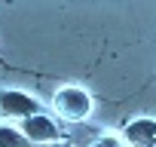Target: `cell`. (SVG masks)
<instances>
[{
    "instance_id": "obj_1",
    "label": "cell",
    "mask_w": 156,
    "mask_h": 147,
    "mask_svg": "<svg viewBox=\"0 0 156 147\" xmlns=\"http://www.w3.org/2000/svg\"><path fill=\"white\" fill-rule=\"evenodd\" d=\"M52 107L61 120L76 123V120H86L92 113V95L83 86H61L52 98Z\"/></svg>"
},
{
    "instance_id": "obj_2",
    "label": "cell",
    "mask_w": 156,
    "mask_h": 147,
    "mask_svg": "<svg viewBox=\"0 0 156 147\" xmlns=\"http://www.w3.org/2000/svg\"><path fill=\"white\" fill-rule=\"evenodd\" d=\"M19 132L25 135L28 144H55V141H61V126L46 113H34V117L22 120Z\"/></svg>"
},
{
    "instance_id": "obj_3",
    "label": "cell",
    "mask_w": 156,
    "mask_h": 147,
    "mask_svg": "<svg viewBox=\"0 0 156 147\" xmlns=\"http://www.w3.org/2000/svg\"><path fill=\"white\" fill-rule=\"evenodd\" d=\"M40 113V104L34 95L22 92V89H6L0 92V117H16V120H28Z\"/></svg>"
},
{
    "instance_id": "obj_4",
    "label": "cell",
    "mask_w": 156,
    "mask_h": 147,
    "mask_svg": "<svg viewBox=\"0 0 156 147\" xmlns=\"http://www.w3.org/2000/svg\"><path fill=\"white\" fill-rule=\"evenodd\" d=\"M119 138L126 147H156V120L153 117H135L122 126Z\"/></svg>"
},
{
    "instance_id": "obj_5",
    "label": "cell",
    "mask_w": 156,
    "mask_h": 147,
    "mask_svg": "<svg viewBox=\"0 0 156 147\" xmlns=\"http://www.w3.org/2000/svg\"><path fill=\"white\" fill-rule=\"evenodd\" d=\"M0 147H28L25 135L12 126H0Z\"/></svg>"
},
{
    "instance_id": "obj_6",
    "label": "cell",
    "mask_w": 156,
    "mask_h": 147,
    "mask_svg": "<svg viewBox=\"0 0 156 147\" xmlns=\"http://www.w3.org/2000/svg\"><path fill=\"white\" fill-rule=\"evenodd\" d=\"M92 147H126V144H122L119 135H101V138L92 141Z\"/></svg>"
}]
</instances>
